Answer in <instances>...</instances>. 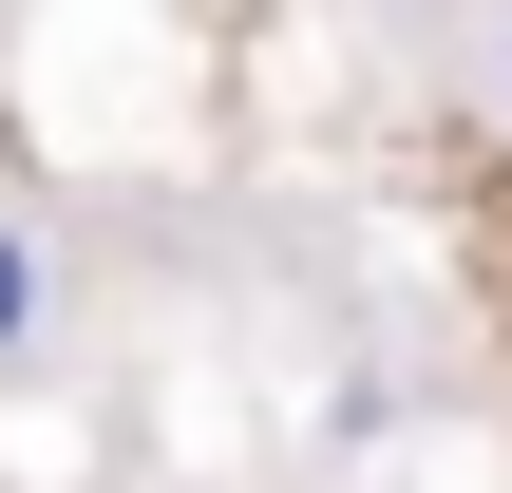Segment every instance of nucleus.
I'll return each instance as SVG.
<instances>
[{
    "instance_id": "f257e3e1",
    "label": "nucleus",
    "mask_w": 512,
    "mask_h": 493,
    "mask_svg": "<svg viewBox=\"0 0 512 493\" xmlns=\"http://www.w3.org/2000/svg\"><path fill=\"white\" fill-rule=\"evenodd\" d=\"M19 323H38V247L0 228V342H19Z\"/></svg>"
}]
</instances>
